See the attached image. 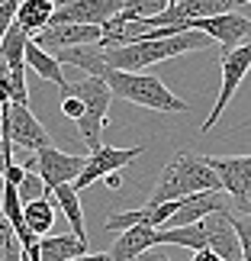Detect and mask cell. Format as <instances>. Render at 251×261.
Instances as JSON below:
<instances>
[{"instance_id": "4fadbf2b", "label": "cell", "mask_w": 251, "mask_h": 261, "mask_svg": "<svg viewBox=\"0 0 251 261\" xmlns=\"http://www.w3.org/2000/svg\"><path fill=\"white\" fill-rule=\"evenodd\" d=\"M23 252L33 261H71V258L87 252V242L77 239L74 232H68V236H42V239H36L33 248H23Z\"/></svg>"}, {"instance_id": "484cf974", "label": "cell", "mask_w": 251, "mask_h": 261, "mask_svg": "<svg viewBox=\"0 0 251 261\" xmlns=\"http://www.w3.org/2000/svg\"><path fill=\"white\" fill-rule=\"evenodd\" d=\"M193 261H219V258L209 252V248H197V252H193Z\"/></svg>"}, {"instance_id": "d4e9b609", "label": "cell", "mask_w": 251, "mask_h": 261, "mask_svg": "<svg viewBox=\"0 0 251 261\" xmlns=\"http://www.w3.org/2000/svg\"><path fill=\"white\" fill-rule=\"evenodd\" d=\"M71 261H109V255H106V252H100V255L84 252V255H77V258H71Z\"/></svg>"}, {"instance_id": "ba28073f", "label": "cell", "mask_w": 251, "mask_h": 261, "mask_svg": "<svg viewBox=\"0 0 251 261\" xmlns=\"http://www.w3.org/2000/svg\"><path fill=\"white\" fill-rule=\"evenodd\" d=\"M145 148L142 145H132V148H113V145H103L100 142L97 148H90V155H84V171L74 177V190H84L97 180H103L106 174H116L119 168L132 165Z\"/></svg>"}, {"instance_id": "ac0fdd59", "label": "cell", "mask_w": 251, "mask_h": 261, "mask_svg": "<svg viewBox=\"0 0 251 261\" xmlns=\"http://www.w3.org/2000/svg\"><path fill=\"white\" fill-rule=\"evenodd\" d=\"M48 194L55 197V206L58 210H65V216H68V223H71V232L77 239H84L87 242V229H84V210H81V197H77V190L74 184H58L52 187Z\"/></svg>"}, {"instance_id": "ffe728a7", "label": "cell", "mask_w": 251, "mask_h": 261, "mask_svg": "<svg viewBox=\"0 0 251 261\" xmlns=\"http://www.w3.org/2000/svg\"><path fill=\"white\" fill-rule=\"evenodd\" d=\"M23 223L33 236H45L52 232L55 226V206H52V197H36V200H26L23 203Z\"/></svg>"}, {"instance_id": "e0dca14e", "label": "cell", "mask_w": 251, "mask_h": 261, "mask_svg": "<svg viewBox=\"0 0 251 261\" xmlns=\"http://www.w3.org/2000/svg\"><path fill=\"white\" fill-rule=\"evenodd\" d=\"M52 10H55V0H19L13 23H16L19 29H26L29 36H36L39 29L48 26V19H52Z\"/></svg>"}, {"instance_id": "277c9868", "label": "cell", "mask_w": 251, "mask_h": 261, "mask_svg": "<svg viewBox=\"0 0 251 261\" xmlns=\"http://www.w3.org/2000/svg\"><path fill=\"white\" fill-rule=\"evenodd\" d=\"M62 94H71V97H77L84 103V113H81V119H77V133H81V139L90 148H97L100 145V133L106 129L109 103H113V94H109L106 81H103V77L87 74L84 81L68 84Z\"/></svg>"}, {"instance_id": "83f0119b", "label": "cell", "mask_w": 251, "mask_h": 261, "mask_svg": "<svg viewBox=\"0 0 251 261\" xmlns=\"http://www.w3.org/2000/svg\"><path fill=\"white\" fill-rule=\"evenodd\" d=\"M132 261H148V258H145V252H142V255H138V258H132Z\"/></svg>"}, {"instance_id": "7402d4cb", "label": "cell", "mask_w": 251, "mask_h": 261, "mask_svg": "<svg viewBox=\"0 0 251 261\" xmlns=\"http://www.w3.org/2000/svg\"><path fill=\"white\" fill-rule=\"evenodd\" d=\"M16 197L23 200V203H26V200H36V197H45V184L39 180V174L26 171V174H23V180L16 184Z\"/></svg>"}, {"instance_id": "d6986e66", "label": "cell", "mask_w": 251, "mask_h": 261, "mask_svg": "<svg viewBox=\"0 0 251 261\" xmlns=\"http://www.w3.org/2000/svg\"><path fill=\"white\" fill-rule=\"evenodd\" d=\"M155 245H180V248H206V229L203 223L190 226H174V229H155Z\"/></svg>"}, {"instance_id": "5bb4252c", "label": "cell", "mask_w": 251, "mask_h": 261, "mask_svg": "<svg viewBox=\"0 0 251 261\" xmlns=\"http://www.w3.org/2000/svg\"><path fill=\"white\" fill-rule=\"evenodd\" d=\"M148 248H155V229L145 226V223H138V226L123 229L106 255H109V261H132L142 252H148Z\"/></svg>"}, {"instance_id": "52a82bcc", "label": "cell", "mask_w": 251, "mask_h": 261, "mask_svg": "<svg viewBox=\"0 0 251 261\" xmlns=\"http://www.w3.org/2000/svg\"><path fill=\"white\" fill-rule=\"evenodd\" d=\"M29 168L39 174L45 190H52L58 184H71V180L84 171V158L81 155H68V152H62V148H55V145H42V148L33 152L26 171Z\"/></svg>"}, {"instance_id": "8992f818", "label": "cell", "mask_w": 251, "mask_h": 261, "mask_svg": "<svg viewBox=\"0 0 251 261\" xmlns=\"http://www.w3.org/2000/svg\"><path fill=\"white\" fill-rule=\"evenodd\" d=\"M4 139L16 148H26V152H36L42 145H52V133L36 119V113L23 103H7L4 113Z\"/></svg>"}, {"instance_id": "f546056e", "label": "cell", "mask_w": 251, "mask_h": 261, "mask_svg": "<svg viewBox=\"0 0 251 261\" xmlns=\"http://www.w3.org/2000/svg\"><path fill=\"white\" fill-rule=\"evenodd\" d=\"M0 187H4V171H0Z\"/></svg>"}, {"instance_id": "4dcf8cb0", "label": "cell", "mask_w": 251, "mask_h": 261, "mask_svg": "<svg viewBox=\"0 0 251 261\" xmlns=\"http://www.w3.org/2000/svg\"><path fill=\"white\" fill-rule=\"evenodd\" d=\"M0 113H4V107H0Z\"/></svg>"}, {"instance_id": "9c48e42d", "label": "cell", "mask_w": 251, "mask_h": 261, "mask_svg": "<svg viewBox=\"0 0 251 261\" xmlns=\"http://www.w3.org/2000/svg\"><path fill=\"white\" fill-rule=\"evenodd\" d=\"M126 0H55L48 26L62 23H84V26H106L116 13H123Z\"/></svg>"}, {"instance_id": "4316f807", "label": "cell", "mask_w": 251, "mask_h": 261, "mask_svg": "<svg viewBox=\"0 0 251 261\" xmlns=\"http://www.w3.org/2000/svg\"><path fill=\"white\" fill-rule=\"evenodd\" d=\"M103 180H106V187H109V190H119V187H123V184H119V177H116V174H106Z\"/></svg>"}, {"instance_id": "44dd1931", "label": "cell", "mask_w": 251, "mask_h": 261, "mask_svg": "<svg viewBox=\"0 0 251 261\" xmlns=\"http://www.w3.org/2000/svg\"><path fill=\"white\" fill-rule=\"evenodd\" d=\"M0 261H19V242L4 213H0Z\"/></svg>"}, {"instance_id": "30bf717a", "label": "cell", "mask_w": 251, "mask_h": 261, "mask_svg": "<svg viewBox=\"0 0 251 261\" xmlns=\"http://www.w3.org/2000/svg\"><path fill=\"white\" fill-rule=\"evenodd\" d=\"M184 29H197V33H203V36L213 39V42L222 45V52H229V48L248 42L251 23H248V13H216V16L187 19Z\"/></svg>"}, {"instance_id": "2e32d148", "label": "cell", "mask_w": 251, "mask_h": 261, "mask_svg": "<svg viewBox=\"0 0 251 261\" xmlns=\"http://www.w3.org/2000/svg\"><path fill=\"white\" fill-rule=\"evenodd\" d=\"M23 65H29L39 77H42V81L55 84L58 90H65V87H68V77H65V71H62V65H58L55 58H52V52L39 48L33 39H29L26 48H23Z\"/></svg>"}, {"instance_id": "6da1fadb", "label": "cell", "mask_w": 251, "mask_h": 261, "mask_svg": "<svg viewBox=\"0 0 251 261\" xmlns=\"http://www.w3.org/2000/svg\"><path fill=\"white\" fill-rule=\"evenodd\" d=\"M213 39L197 33V29H180L174 36H161V39H135V42H123V45H109L103 48V65L109 71H145L158 62H171L177 55L187 52H200L209 48Z\"/></svg>"}, {"instance_id": "cb8c5ba5", "label": "cell", "mask_w": 251, "mask_h": 261, "mask_svg": "<svg viewBox=\"0 0 251 261\" xmlns=\"http://www.w3.org/2000/svg\"><path fill=\"white\" fill-rule=\"evenodd\" d=\"M10 103V84H7V71H0V107Z\"/></svg>"}, {"instance_id": "7c38bea8", "label": "cell", "mask_w": 251, "mask_h": 261, "mask_svg": "<svg viewBox=\"0 0 251 261\" xmlns=\"http://www.w3.org/2000/svg\"><path fill=\"white\" fill-rule=\"evenodd\" d=\"M103 39V26H84V23H62V26H45L33 36V42L45 52L58 48H74V45H94Z\"/></svg>"}, {"instance_id": "603a6c76", "label": "cell", "mask_w": 251, "mask_h": 261, "mask_svg": "<svg viewBox=\"0 0 251 261\" xmlns=\"http://www.w3.org/2000/svg\"><path fill=\"white\" fill-rule=\"evenodd\" d=\"M62 113L68 116V119H81V113H84V103L77 97H71V94H62Z\"/></svg>"}, {"instance_id": "f1b7e54d", "label": "cell", "mask_w": 251, "mask_h": 261, "mask_svg": "<svg viewBox=\"0 0 251 261\" xmlns=\"http://www.w3.org/2000/svg\"><path fill=\"white\" fill-rule=\"evenodd\" d=\"M0 136H4V119H0Z\"/></svg>"}, {"instance_id": "5b68a950", "label": "cell", "mask_w": 251, "mask_h": 261, "mask_svg": "<svg viewBox=\"0 0 251 261\" xmlns=\"http://www.w3.org/2000/svg\"><path fill=\"white\" fill-rule=\"evenodd\" d=\"M203 162L216 174L219 190L232 200L235 213L251 216V155H206Z\"/></svg>"}, {"instance_id": "9a60e30c", "label": "cell", "mask_w": 251, "mask_h": 261, "mask_svg": "<svg viewBox=\"0 0 251 261\" xmlns=\"http://www.w3.org/2000/svg\"><path fill=\"white\" fill-rule=\"evenodd\" d=\"M52 58L58 65H74V68H81V71L94 74V77H100L106 71L103 45H100V42H94V45H74V48H58V52H52Z\"/></svg>"}, {"instance_id": "3957f363", "label": "cell", "mask_w": 251, "mask_h": 261, "mask_svg": "<svg viewBox=\"0 0 251 261\" xmlns=\"http://www.w3.org/2000/svg\"><path fill=\"white\" fill-rule=\"evenodd\" d=\"M203 190H219L216 174L209 171V165L200 155H174V162L164 168L161 180H158L155 194L148 197V203H168V200H180L190 194H203Z\"/></svg>"}, {"instance_id": "8fae6325", "label": "cell", "mask_w": 251, "mask_h": 261, "mask_svg": "<svg viewBox=\"0 0 251 261\" xmlns=\"http://www.w3.org/2000/svg\"><path fill=\"white\" fill-rule=\"evenodd\" d=\"M248 65H251V48H248V42H245V45L229 48V52H222V87H219V97H216L213 113H209V116H206V123H203V133H209V129L219 123V116L226 113L229 100H232V94L238 90L242 77L248 74Z\"/></svg>"}, {"instance_id": "7a4b0ae2", "label": "cell", "mask_w": 251, "mask_h": 261, "mask_svg": "<svg viewBox=\"0 0 251 261\" xmlns=\"http://www.w3.org/2000/svg\"><path fill=\"white\" fill-rule=\"evenodd\" d=\"M100 77L106 81V87H109L113 97H123V100H129V103H135V107L158 110V113H184V110H190L184 100L155 74H145V71H109L106 68Z\"/></svg>"}]
</instances>
